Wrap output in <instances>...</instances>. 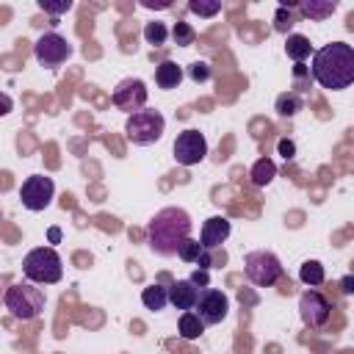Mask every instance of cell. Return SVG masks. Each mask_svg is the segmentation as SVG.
<instances>
[{"label":"cell","instance_id":"obj_1","mask_svg":"<svg viewBox=\"0 0 354 354\" xmlns=\"http://www.w3.org/2000/svg\"><path fill=\"white\" fill-rule=\"evenodd\" d=\"M313 77L329 88L340 91L354 83V47L346 41H332L324 44L321 50L313 53Z\"/></svg>","mask_w":354,"mask_h":354},{"label":"cell","instance_id":"obj_2","mask_svg":"<svg viewBox=\"0 0 354 354\" xmlns=\"http://www.w3.org/2000/svg\"><path fill=\"white\" fill-rule=\"evenodd\" d=\"M191 235V216L183 207H163L152 216L147 238L155 254H177V246Z\"/></svg>","mask_w":354,"mask_h":354},{"label":"cell","instance_id":"obj_3","mask_svg":"<svg viewBox=\"0 0 354 354\" xmlns=\"http://www.w3.org/2000/svg\"><path fill=\"white\" fill-rule=\"evenodd\" d=\"M22 274L33 285H55L64 277V263L53 246H36L25 254Z\"/></svg>","mask_w":354,"mask_h":354},{"label":"cell","instance_id":"obj_4","mask_svg":"<svg viewBox=\"0 0 354 354\" xmlns=\"http://www.w3.org/2000/svg\"><path fill=\"white\" fill-rule=\"evenodd\" d=\"M3 304L17 321H33L44 310V290L33 282H14L11 288H6Z\"/></svg>","mask_w":354,"mask_h":354},{"label":"cell","instance_id":"obj_5","mask_svg":"<svg viewBox=\"0 0 354 354\" xmlns=\"http://www.w3.org/2000/svg\"><path fill=\"white\" fill-rule=\"evenodd\" d=\"M163 127H166V119H163L160 111L141 108V111H136V113L127 116V122H124V136H127V141H133V144H138V147H147V144L160 141Z\"/></svg>","mask_w":354,"mask_h":354},{"label":"cell","instance_id":"obj_6","mask_svg":"<svg viewBox=\"0 0 354 354\" xmlns=\"http://www.w3.org/2000/svg\"><path fill=\"white\" fill-rule=\"evenodd\" d=\"M243 274L254 288H271L282 279V263L268 249H254L243 257Z\"/></svg>","mask_w":354,"mask_h":354},{"label":"cell","instance_id":"obj_7","mask_svg":"<svg viewBox=\"0 0 354 354\" xmlns=\"http://www.w3.org/2000/svg\"><path fill=\"white\" fill-rule=\"evenodd\" d=\"M33 55H36V61H39L41 66L55 69V66H61V64L72 55V44H69L61 33L50 30V33H41V36L36 39V44H33Z\"/></svg>","mask_w":354,"mask_h":354},{"label":"cell","instance_id":"obj_8","mask_svg":"<svg viewBox=\"0 0 354 354\" xmlns=\"http://www.w3.org/2000/svg\"><path fill=\"white\" fill-rule=\"evenodd\" d=\"M53 196H55V183H53V177H47V174H30V177L22 183V188H19L22 205H25L28 210H33V213L50 207Z\"/></svg>","mask_w":354,"mask_h":354},{"label":"cell","instance_id":"obj_9","mask_svg":"<svg viewBox=\"0 0 354 354\" xmlns=\"http://www.w3.org/2000/svg\"><path fill=\"white\" fill-rule=\"evenodd\" d=\"M299 315H301V324L310 326V329H321L326 326L329 315H332V304L329 299L315 290V288H307L301 296H299Z\"/></svg>","mask_w":354,"mask_h":354},{"label":"cell","instance_id":"obj_10","mask_svg":"<svg viewBox=\"0 0 354 354\" xmlns=\"http://www.w3.org/2000/svg\"><path fill=\"white\" fill-rule=\"evenodd\" d=\"M147 97H149V91H147V83L141 77H124V80H119L116 88H113V94H111L113 105L119 111H124L127 116L136 113V111H141L147 105Z\"/></svg>","mask_w":354,"mask_h":354},{"label":"cell","instance_id":"obj_11","mask_svg":"<svg viewBox=\"0 0 354 354\" xmlns=\"http://www.w3.org/2000/svg\"><path fill=\"white\" fill-rule=\"evenodd\" d=\"M196 315L202 318L205 326H213V324H221L230 313V299L224 290L218 288H202L199 290V299H196Z\"/></svg>","mask_w":354,"mask_h":354},{"label":"cell","instance_id":"obj_12","mask_svg":"<svg viewBox=\"0 0 354 354\" xmlns=\"http://www.w3.org/2000/svg\"><path fill=\"white\" fill-rule=\"evenodd\" d=\"M171 152H174V160H177L180 166H196V163H202L205 155H207V141H205V136H202L199 130H183V133L174 138Z\"/></svg>","mask_w":354,"mask_h":354},{"label":"cell","instance_id":"obj_13","mask_svg":"<svg viewBox=\"0 0 354 354\" xmlns=\"http://www.w3.org/2000/svg\"><path fill=\"white\" fill-rule=\"evenodd\" d=\"M230 232H232L230 218H224V216H210V218H205V224H202L199 243H202L205 249H216V246H221V243L230 238Z\"/></svg>","mask_w":354,"mask_h":354},{"label":"cell","instance_id":"obj_14","mask_svg":"<svg viewBox=\"0 0 354 354\" xmlns=\"http://www.w3.org/2000/svg\"><path fill=\"white\" fill-rule=\"evenodd\" d=\"M196 299H199V288L191 282V279H177V282H171L169 285V301L177 307V310H194V304H196Z\"/></svg>","mask_w":354,"mask_h":354},{"label":"cell","instance_id":"obj_15","mask_svg":"<svg viewBox=\"0 0 354 354\" xmlns=\"http://www.w3.org/2000/svg\"><path fill=\"white\" fill-rule=\"evenodd\" d=\"M183 80V66L177 61H160L155 66V83L160 88H177Z\"/></svg>","mask_w":354,"mask_h":354},{"label":"cell","instance_id":"obj_16","mask_svg":"<svg viewBox=\"0 0 354 354\" xmlns=\"http://www.w3.org/2000/svg\"><path fill=\"white\" fill-rule=\"evenodd\" d=\"M296 6H299V11H301L304 17H310V19H315V22L332 17L335 8H337L335 0H301V3H296Z\"/></svg>","mask_w":354,"mask_h":354},{"label":"cell","instance_id":"obj_17","mask_svg":"<svg viewBox=\"0 0 354 354\" xmlns=\"http://www.w3.org/2000/svg\"><path fill=\"white\" fill-rule=\"evenodd\" d=\"M177 329H180V337H183V340H199L202 332H205V324H202V318H199L194 310H185V313L180 315Z\"/></svg>","mask_w":354,"mask_h":354},{"label":"cell","instance_id":"obj_18","mask_svg":"<svg viewBox=\"0 0 354 354\" xmlns=\"http://www.w3.org/2000/svg\"><path fill=\"white\" fill-rule=\"evenodd\" d=\"M285 53H288V58H293L296 64H301L304 58H310L313 44H310L307 36H301V33H290V36L285 39Z\"/></svg>","mask_w":354,"mask_h":354},{"label":"cell","instance_id":"obj_19","mask_svg":"<svg viewBox=\"0 0 354 354\" xmlns=\"http://www.w3.org/2000/svg\"><path fill=\"white\" fill-rule=\"evenodd\" d=\"M141 301H144L147 310H155V313H158V310H163V307L169 304V288L152 282V285H147V288L141 290Z\"/></svg>","mask_w":354,"mask_h":354},{"label":"cell","instance_id":"obj_20","mask_svg":"<svg viewBox=\"0 0 354 354\" xmlns=\"http://www.w3.org/2000/svg\"><path fill=\"white\" fill-rule=\"evenodd\" d=\"M274 108H277V113H279V116L290 119V116H296V113L304 108V100H301V94H299V91H282V94L277 97Z\"/></svg>","mask_w":354,"mask_h":354},{"label":"cell","instance_id":"obj_21","mask_svg":"<svg viewBox=\"0 0 354 354\" xmlns=\"http://www.w3.org/2000/svg\"><path fill=\"white\" fill-rule=\"evenodd\" d=\"M249 177H252L254 185H268V183L277 177V166H274V160H271V158H260V160H254Z\"/></svg>","mask_w":354,"mask_h":354},{"label":"cell","instance_id":"obj_22","mask_svg":"<svg viewBox=\"0 0 354 354\" xmlns=\"http://www.w3.org/2000/svg\"><path fill=\"white\" fill-rule=\"evenodd\" d=\"M299 279H301L304 285L315 288V285H324L326 271H324V266H321L318 260H307V263H301V268H299Z\"/></svg>","mask_w":354,"mask_h":354},{"label":"cell","instance_id":"obj_23","mask_svg":"<svg viewBox=\"0 0 354 354\" xmlns=\"http://www.w3.org/2000/svg\"><path fill=\"white\" fill-rule=\"evenodd\" d=\"M166 39H169V28L163 25V22H147L144 25V41L147 44H152V47H160V44H166Z\"/></svg>","mask_w":354,"mask_h":354},{"label":"cell","instance_id":"obj_24","mask_svg":"<svg viewBox=\"0 0 354 354\" xmlns=\"http://www.w3.org/2000/svg\"><path fill=\"white\" fill-rule=\"evenodd\" d=\"M202 252H205V246H202L196 238H191V235H188V238H185V241L177 246V257H180L183 263H196Z\"/></svg>","mask_w":354,"mask_h":354},{"label":"cell","instance_id":"obj_25","mask_svg":"<svg viewBox=\"0 0 354 354\" xmlns=\"http://www.w3.org/2000/svg\"><path fill=\"white\" fill-rule=\"evenodd\" d=\"M293 3H282L279 8H277V14H274V30H279V33H288L290 28H293V22H296V17H293Z\"/></svg>","mask_w":354,"mask_h":354},{"label":"cell","instance_id":"obj_26","mask_svg":"<svg viewBox=\"0 0 354 354\" xmlns=\"http://www.w3.org/2000/svg\"><path fill=\"white\" fill-rule=\"evenodd\" d=\"M171 39H174L177 47H191V44L196 41V30H194L188 22H174V28H171Z\"/></svg>","mask_w":354,"mask_h":354},{"label":"cell","instance_id":"obj_27","mask_svg":"<svg viewBox=\"0 0 354 354\" xmlns=\"http://www.w3.org/2000/svg\"><path fill=\"white\" fill-rule=\"evenodd\" d=\"M188 11L191 14H199V17H216L221 11V3L218 0H191L188 3Z\"/></svg>","mask_w":354,"mask_h":354},{"label":"cell","instance_id":"obj_28","mask_svg":"<svg viewBox=\"0 0 354 354\" xmlns=\"http://www.w3.org/2000/svg\"><path fill=\"white\" fill-rule=\"evenodd\" d=\"M188 77H191L194 83L210 80V66H207V61H194V64L188 66Z\"/></svg>","mask_w":354,"mask_h":354},{"label":"cell","instance_id":"obj_29","mask_svg":"<svg viewBox=\"0 0 354 354\" xmlns=\"http://www.w3.org/2000/svg\"><path fill=\"white\" fill-rule=\"evenodd\" d=\"M39 8H41V11H47V14H64V11H69V8H72V3H69V0H64V3H44V0H41V3H39Z\"/></svg>","mask_w":354,"mask_h":354},{"label":"cell","instance_id":"obj_30","mask_svg":"<svg viewBox=\"0 0 354 354\" xmlns=\"http://www.w3.org/2000/svg\"><path fill=\"white\" fill-rule=\"evenodd\" d=\"M277 149H279V155H282L285 160H293V158H296V144H293L290 138H279Z\"/></svg>","mask_w":354,"mask_h":354},{"label":"cell","instance_id":"obj_31","mask_svg":"<svg viewBox=\"0 0 354 354\" xmlns=\"http://www.w3.org/2000/svg\"><path fill=\"white\" fill-rule=\"evenodd\" d=\"M11 111H14V100L6 91H0V116H8Z\"/></svg>","mask_w":354,"mask_h":354},{"label":"cell","instance_id":"obj_32","mask_svg":"<svg viewBox=\"0 0 354 354\" xmlns=\"http://www.w3.org/2000/svg\"><path fill=\"white\" fill-rule=\"evenodd\" d=\"M191 282H194V285H199V288H207V271H202V268H199V271L191 277Z\"/></svg>","mask_w":354,"mask_h":354},{"label":"cell","instance_id":"obj_33","mask_svg":"<svg viewBox=\"0 0 354 354\" xmlns=\"http://www.w3.org/2000/svg\"><path fill=\"white\" fill-rule=\"evenodd\" d=\"M47 238H50L53 243H58V238H61V230H58V227H50V232H47Z\"/></svg>","mask_w":354,"mask_h":354},{"label":"cell","instance_id":"obj_34","mask_svg":"<svg viewBox=\"0 0 354 354\" xmlns=\"http://www.w3.org/2000/svg\"><path fill=\"white\" fill-rule=\"evenodd\" d=\"M141 6H144V8H155V3H152V0H144ZM169 6H171V3H158V8H169Z\"/></svg>","mask_w":354,"mask_h":354},{"label":"cell","instance_id":"obj_35","mask_svg":"<svg viewBox=\"0 0 354 354\" xmlns=\"http://www.w3.org/2000/svg\"><path fill=\"white\" fill-rule=\"evenodd\" d=\"M351 285H354V282H351V277H346V279H343V293H351V290H354Z\"/></svg>","mask_w":354,"mask_h":354}]
</instances>
